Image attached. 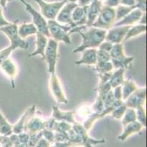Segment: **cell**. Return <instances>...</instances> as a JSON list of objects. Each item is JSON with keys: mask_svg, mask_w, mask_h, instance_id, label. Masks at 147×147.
Segmentation results:
<instances>
[{"mask_svg": "<svg viewBox=\"0 0 147 147\" xmlns=\"http://www.w3.org/2000/svg\"><path fill=\"white\" fill-rule=\"evenodd\" d=\"M0 8H1V5H0Z\"/></svg>", "mask_w": 147, "mask_h": 147, "instance_id": "49", "label": "cell"}, {"mask_svg": "<svg viewBox=\"0 0 147 147\" xmlns=\"http://www.w3.org/2000/svg\"><path fill=\"white\" fill-rule=\"evenodd\" d=\"M0 68L3 71V72L5 73V75H7L9 77V78L10 79L11 81V85L12 87L14 88H15V78L17 75V72H18V68H17L16 65L15 64L14 62L13 61L10 57H7L3 63H2V65L0 66Z\"/></svg>", "mask_w": 147, "mask_h": 147, "instance_id": "20", "label": "cell"}, {"mask_svg": "<svg viewBox=\"0 0 147 147\" xmlns=\"http://www.w3.org/2000/svg\"><path fill=\"white\" fill-rule=\"evenodd\" d=\"M18 32L20 37L25 40L28 36L37 34V29L32 23H24L18 27Z\"/></svg>", "mask_w": 147, "mask_h": 147, "instance_id": "24", "label": "cell"}, {"mask_svg": "<svg viewBox=\"0 0 147 147\" xmlns=\"http://www.w3.org/2000/svg\"><path fill=\"white\" fill-rule=\"evenodd\" d=\"M146 101V88H138L125 101L127 108L136 109L139 106L144 105Z\"/></svg>", "mask_w": 147, "mask_h": 147, "instance_id": "10", "label": "cell"}, {"mask_svg": "<svg viewBox=\"0 0 147 147\" xmlns=\"http://www.w3.org/2000/svg\"><path fill=\"white\" fill-rule=\"evenodd\" d=\"M88 6H77L73 10V13H72L71 19L75 27L86 25V20H87Z\"/></svg>", "mask_w": 147, "mask_h": 147, "instance_id": "15", "label": "cell"}, {"mask_svg": "<svg viewBox=\"0 0 147 147\" xmlns=\"http://www.w3.org/2000/svg\"><path fill=\"white\" fill-rule=\"evenodd\" d=\"M24 5L26 7V11L32 17V24L36 27L37 32H40V33L43 34L44 36L50 38V33H49V26H48V21H46V19L44 18L43 16L40 12L37 11L29 3L26 2Z\"/></svg>", "mask_w": 147, "mask_h": 147, "instance_id": "8", "label": "cell"}, {"mask_svg": "<svg viewBox=\"0 0 147 147\" xmlns=\"http://www.w3.org/2000/svg\"><path fill=\"white\" fill-rule=\"evenodd\" d=\"M102 6V2L99 0H92V2L87 8V20L86 25L87 27H92L93 23L95 21L100 13L101 8Z\"/></svg>", "mask_w": 147, "mask_h": 147, "instance_id": "16", "label": "cell"}, {"mask_svg": "<svg viewBox=\"0 0 147 147\" xmlns=\"http://www.w3.org/2000/svg\"><path fill=\"white\" fill-rule=\"evenodd\" d=\"M112 72L109 73H105V74H99L98 76L100 78V83L99 85L104 84V83H108L109 79H110L111 77Z\"/></svg>", "mask_w": 147, "mask_h": 147, "instance_id": "39", "label": "cell"}, {"mask_svg": "<svg viewBox=\"0 0 147 147\" xmlns=\"http://www.w3.org/2000/svg\"><path fill=\"white\" fill-rule=\"evenodd\" d=\"M120 5V0H105V6L109 7V8H115Z\"/></svg>", "mask_w": 147, "mask_h": 147, "instance_id": "41", "label": "cell"}, {"mask_svg": "<svg viewBox=\"0 0 147 147\" xmlns=\"http://www.w3.org/2000/svg\"><path fill=\"white\" fill-rule=\"evenodd\" d=\"M120 5L127 7H135L136 2L135 0H120Z\"/></svg>", "mask_w": 147, "mask_h": 147, "instance_id": "43", "label": "cell"}, {"mask_svg": "<svg viewBox=\"0 0 147 147\" xmlns=\"http://www.w3.org/2000/svg\"><path fill=\"white\" fill-rule=\"evenodd\" d=\"M13 133V126L4 117L0 111V134L4 136H10Z\"/></svg>", "mask_w": 147, "mask_h": 147, "instance_id": "27", "label": "cell"}, {"mask_svg": "<svg viewBox=\"0 0 147 147\" xmlns=\"http://www.w3.org/2000/svg\"><path fill=\"white\" fill-rule=\"evenodd\" d=\"M18 25L16 23H11L10 25L0 28V31L8 38L10 41V46L15 50L17 49H26L29 47V44L26 40L21 38L18 35Z\"/></svg>", "mask_w": 147, "mask_h": 147, "instance_id": "5", "label": "cell"}, {"mask_svg": "<svg viewBox=\"0 0 147 147\" xmlns=\"http://www.w3.org/2000/svg\"><path fill=\"white\" fill-rule=\"evenodd\" d=\"M99 1H100V2H102V1H104V0H99Z\"/></svg>", "mask_w": 147, "mask_h": 147, "instance_id": "48", "label": "cell"}, {"mask_svg": "<svg viewBox=\"0 0 147 147\" xmlns=\"http://www.w3.org/2000/svg\"><path fill=\"white\" fill-rule=\"evenodd\" d=\"M45 122L46 121H43L39 117L33 116L27 121L24 129L29 135H33L45 129Z\"/></svg>", "mask_w": 147, "mask_h": 147, "instance_id": "13", "label": "cell"}, {"mask_svg": "<svg viewBox=\"0 0 147 147\" xmlns=\"http://www.w3.org/2000/svg\"><path fill=\"white\" fill-rule=\"evenodd\" d=\"M50 38L57 42L62 41L67 44H71L70 30L73 28L70 24H61L56 20H48Z\"/></svg>", "mask_w": 147, "mask_h": 147, "instance_id": "2", "label": "cell"}, {"mask_svg": "<svg viewBox=\"0 0 147 147\" xmlns=\"http://www.w3.org/2000/svg\"><path fill=\"white\" fill-rule=\"evenodd\" d=\"M82 37V43L73 50V53L81 52L86 49H96L102 42H103L106 36L107 30L94 27H88L85 29L78 32Z\"/></svg>", "mask_w": 147, "mask_h": 147, "instance_id": "1", "label": "cell"}, {"mask_svg": "<svg viewBox=\"0 0 147 147\" xmlns=\"http://www.w3.org/2000/svg\"><path fill=\"white\" fill-rule=\"evenodd\" d=\"M113 44H111V43L109 42V41H107V40H105L103 42H102L100 44V45L99 46L98 48L100 50L105 51V52H109V53H110L112 48H113Z\"/></svg>", "mask_w": 147, "mask_h": 147, "instance_id": "37", "label": "cell"}, {"mask_svg": "<svg viewBox=\"0 0 147 147\" xmlns=\"http://www.w3.org/2000/svg\"><path fill=\"white\" fill-rule=\"evenodd\" d=\"M36 111V106L33 105L31 107L26 109L25 111L24 114L21 116L19 121L17 122L14 126H13V133H16V134H20L22 133V131L24 129V126L27 123V121H29L30 118H32L35 115Z\"/></svg>", "mask_w": 147, "mask_h": 147, "instance_id": "14", "label": "cell"}, {"mask_svg": "<svg viewBox=\"0 0 147 147\" xmlns=\"http://www.w3.org/2000/svg\"><path fill=\"white\" fill-rule=\"evenodd\" d=\"M139 24H144V25H146V13H143L142 16H141V18L138 21Z\"/></svg>", "mask_w": 147, "mask_h": 147, "instance_id": "45", "label": "cell"}, {"mask_svg": "<svg viewBox=\"0 0 147 147\" xmlns=\"http://www.w3.org/2000/svg\"><path fill=\"white\" fill-rule=\"evenodd\" d=\"M136 120L139 123L141 124L144 127L146 126V112L144 105L139 106L136 108Z\"/></svg>", "mask_w": 147, "mask_h": 147, "instance_id": "31", "label": "cell"}, {"mask_svg": "<svg viewBox=\"0 0 147 147\" xmlns=\"http://www.w3.org/2000/svg\"><path fill=\"white\" fill-rule=\"evenodd\" d=\"M143 13L138 9H134L133 10L128 13L120 21H117L114 24V27L119 26H133L135 24L138 23L141 18Z\"/></svg>", "mask_w": 147, "mask_h": 147, "instance_id": "19", "label": "cell"}, {"mask_svg": "<svg viewBox=\"0 0 147 147\" xmlns=\"http://www.w3.org/2000/svg\"><path fill=\"white\" fill-rule=\"evenodd\" d=\"M67 2H73V3H77L78 0H67Z\"/></svg>", "mask_w": 147, "mask_h": 147, "instance_id": "46", "label": "cell"}, {"mask_svg": "<svg viewBox=\"0 0 147 147\" xmlns=\"http://www.w3.org/2000/svg\"><path fill=\"white\" fill-rule=\"evenodd\" d=\"M77 6H78L77 3L67 2L59 12L56 21L61 24H70L73 27H75L74 24L72 21L71 16L73 10Z\"/></svg>", "mask_w": 147, "mask_h": 147, "instance_id": "12", "label": "cell"}, {"mask_svg": "<svg viewBox=\"0 0 147 147\" xmlns=\"http://www.w3.org/2000/svg\"><path fill=\"white\" fill-rule=\"evenodd\" d=\"M125 68H118L113 73H112L111 77L108 81V83H110L111 88H115L116 87L121 85L123 83L125 82Z\"/></svg>", "mask_w": 147, "mask_h": 147, "instance_id": "23", "label": "cell"}, {"mask_svg": "<svg viewBox=\"0 0 147 147\" xmlns=\"http://www.w3.org/2000/svg\"><path fill=\"white\" fill-rule=\"evenodd\" d=\"M136 5L135 8L136 9H138L142 13L146 12V0H135Z\"/></svg>", "mask_w": 147, "mask_h": 147, "instance_id": "38", "label": "cell"}, {"mask_svg": "<svg viewBox=\"0 0 147 147\" xmlns=\"http://www.w3.org/2000/svg\"><path fill=\"white\" fill-rule=\"evenodd\" d=\"M11 24L10 22H9L7 20L5 19V18L4 17L3 13H2V9L0 8V28L3 27L7 26V25H10Z\"/></svg>", "mask_w": 147, "mask_h": 147, "instance_id": "42", "label": "cell"}, {"mask_svg": "<svg viewBox=\"0 0 147 147\" xmlns=\"http://www.w3.org/2000/svg\"><path fill=\"white\" fill-rule=\"evenodd\" d=\"M15 49H13V46H9L7 48L3 49L2 50L0 51V66L2 65V63L6 60L7 57H9L10 55V54L14 51Z\"/></svg>", "mask_w": 147, "mask_h": 147, "instance_id": "35", "label": "cell"}, {"mask_svg": "<svg viewBox=\"0 0 147 147\" xmlns=\"http://www.w3.org/2000/svg\"><path fill=\"white\" fill-rule=\"evenodd\" d=\"M143 127L144 126L138 121H135L133 122L127 124L124 126V128H125L124 132H123L121 135L119 136V139L121 140V141H125L127 137L130 135L137 133L141 131Z\"/></svg>", "mask_w": 147, "mask_h": 147, "instance_id": "22", "label": "cell"}, {"mask_svg": "<svg viewBox=\"0 0 147 147\" xmlns=\"http://www.w3.org/2000/svg\"><path fill=\"white\" fill-rule=\"evenodd\" d=\"M111 62L113 67L118 68H128L133 63V57H127L124 52V46L122 44H113V48L110 52Z\"/></svg>", "mask_w": 147, "mask_h": 147, "instance_id": "3", "label": "cell"}, {"mask_svg": "<svg viewBox=\"0 0 147 147\" xmlns=\"http://www.w3.org/2000/svg\"><path fill=\"white\" fill-rule=\"evenodd\" d=\"M93 113H94V111L92 110V107L84 105V106H82L80 108H78V110H76V115H78V116H79L80 118L81 117V118H84V119L86 120Z\"/></svg>", "mask_w": 147, "mask_h": 147, "instance_id": "32", "label": "cell"}, {"mask_svg": "<svg viewBox=\"0 0 147 147\" xmlns=\"http://www.w3.org/2000/svg\"><path fill=\"white\" fill-rule=\"evenodd\" d=\"M40 9V13L47 20H56L59 12L61 8L67 2V0H62L61 2H46L44 0H34Z\"/></svg>", "mask_w": 147, "mask_h": 147, "instance_id": "6", "label": "cell"}, {"mask_svg": "<svg viewBox=\"0 0 147 147\" xmlns=\"http://www.w3.org/2000/svg\"><path fill=\"white\" fill-rule=\"evenodd\" d=\"M53 113H52V118L54 120H58L60 121H65L69 124L76 123V121H75V117H76V110L73 111L64 112L59 110L57 106H53Z\"/></svg>", "mask_w": 147, "mask_h": 147, "instance_id": "17", "label": "cell"}, {"mask_svg": "<svg viewBox=\"0 0 147 147\" xmlns=\"http://www.w3.org/2000/svg\"><path fill=\"white\" fill-rule=\"evenodd\" d=\"M49 85H50L49 86H50L51 94H53V97L56 99L57 103L67 105L68 103V100L65 96L59 79L56 75V73L51 74L50 84Z\"/></svg>", "mask_w": 147, "mask_h": 147, "instance_id": "9", "label": "cell"}, {"mask_svg": "<svg viewBox=\"0 0 147 147\" xmlns=\"http://www.w3.org/2000/svg\"><path fill=\"white\" fill-rule=\"evenodd\" d=\"M113 69V65L111 62H102V63H97L94 70L97 71V74H105V73L112 72Z\"/></svg>", "mask_w": 147, "mask_h": 147, "instance_id": "29", "label": "cell"}, {"mask_svg": "<svg viewBox=\"0 0 147 147\" xmlns=\"http://www.w3.org/2000/svg\"><path fill=\"white\" fill-rule=\"evenodd\" d=\"M127 109V107L125 105V102H124L122 105H121L119 107H116L110 114L111 115V116L113 118H116V119H121V118H122L124 114H125Z\"/></svg>", "mask_w": 147, "mask_h": 147, "instance_id": "33", "label": "cell"}, {"mask_svg": "<svg viewBox=\"0 0 147 147\" xmlns=\"http://www.w3.org/2000/svg\"><path fill=\"white\" fill-rule=\"evenodd\" d=\"M134 9H136L135 7H127L121 5L117 6V9H115V11H116V22L120 21L121 18H124L125 16H127L128 13H130Z\"/></svg>", "mask_w": 147, "mask_h": 147, "instance_id": "28", "label": "cell"}, {"mask_svg": "<svg viewBox=\"0 0 147 147\" xmlns=\"http://www.w3.org/2000/svg\"><path fill=\"white\" fill-rule=\"evenodd\" d=\"M146 32V25H144V24L133 25V26H131L129 27V30L127 32V35L123 42H125V41L132 38L136 37V36H139V35L145 33Z\"/></svg>", "mask_w": 147, "mask_h": 147, "instance_id": "26", "label": "cell"}, {"mask_svg": "<svg viewBox=\"0 0 147 147\" xmlns=\"http://www.w3.org/2000/svg\"><path fill=\"white\" fill-rule=\"evenodd\" d=\"M59 42L53 38H49V42L45 52V59L47 62L48 70L50 74L56 73V66L58 60Z\"/></svg>", "mask_w": 147, "mask_h": 147, "instance_id": "7", "label": "cell"}, {"mask_svg": "<svg viewBox=\"0 0 147 147\" xmlns=\"http://www.w3.org/2000/svg\"><path fill=\"white\" fill-rule=\"evenodd\" d=\"M116 23V11L115 8L102 5L95 21L93 23L92 27L109 30L112 26Z\"/></svg>", "mask_w": 147, "mask_h": 147, "instance_id": "4", "label": "cell"}, {"mask_svg": "<svg viewBox=\"0 0 147 147\" xmlns=\"http://www.w3.org/2000/svg\"><path fill=\"white\" fill-rule=\"evenodd\" d=\"M111 61V55L109 52L102 50H97V63Z\"/></svg>", "mask_w": 147, "mask_h": 147, "instance_id": "34", "label": "cell"}, {"mask_svg": "<svg viewBox=\"0 0 147 147\" xmlns=\"http://www.w3.org/2000/svg\"><path fill=\"white\" fill-rule=\"evenodd\" d=\"M97 52L96 49H86L83 52L81 59L75 62L76 65L95 66L97 64Z\"/></svg>", "mask_w": 147, "mask_h": 147, "instance_id": "21", "label": "cell"}, {"mask_svg": "<svg viewBox=\"0 0 147 147\" xmlns=\"http://www.w3.org/2000/svg\"><path fill=\"white\" fill-rule=\"evenodd\" d=\"M92 110L94 111V113H97V114H100L104 110V105L102 103V100L101 99V97L97 96V98L96 99L94 104L92 106Z\"/></svg>", "mask_w": 147, "mask_h": 147, "instance_id": "36", "label": "cell"}, {"mask_svg": "<svg viewBox=\"0 0 147 147\" xmlns=\"http://www.w3.org/2000/svg\"><path fill=\"white\" fill-rule=\"evenodd\" d=\"M113 97L115 100H122V91H121V85L116 87L113 91ZM123 101V100H122Z\"/></svg>", "mask_w": 147, "mask_h": 147, "instance_id": "40", "label": "cell"}, {"mask_svg": "<svg viewBox=\"0 0 147 147\" xmlns=\"http://www.w3.org/2000/svg\"><path fill=\"white\" fill-rule=\"evenodd\" d=\"M131 26H119L115 27L113 29L107 31L105 40L109 41L113 44H122L127 32Z\"/></svg>", "mask_w": 147, "mask_h": 147, "instance_id": "11", "label": "cell"}, {"mask_svg": "<svg viewBox=\"0 0 147 147\" xmlns=\"http://www.w3.org/2000/svg\"><path fill=\"white\" fill-rule=\"evenodd\" d=\"M19 1L21 2V3L24 4V5H25V4L26 3V1H25V0H19Z\"/></svg>", "mask_w": 147, "mask_h": 147, "instance_id": "47", "label": "cell"}, {"mask_svg": "<svg viewBox=\"0 0 147 147\" xmlns=\"http://www.w3.org/2000/svg\"><path fill=\"white\" fill-rule=\"evenodd\" d=\"M36 36V49L34 52L30 54L29 57H34L37 55H40L42 59H45V49L47 47L48 42H49V38L44 36L40 32H37Z\"/></svg>", "mask_w": 147, "mask_h": 147, "instance_id": "18", "label": "cell"}, {"mask_svg": "<svg viewBox=\"0 0 147 147\" xmlns=\"http://www.w3.org/2000/svg\"><path fill=\"white\" fill-rule=\"evenodd\" d=\"M136 120V112L135 109L133 108H127L125 111V114L121 118V124L124 126L127 124L133 122Z\"/></svg>", "mask_w": 147, "mask_h": 147, "instance_id": "30", "label": "cell"}, {"mask_svg": "<svg viewBox=\"0 0 147 147\" xmlns=\"http://www.w3.org/2000/svg\"><path fill=\"white\" fill-rule=\"evenodd\" d=\"M138 88L137 85L133 80L128 79L125 80V82L121 85V91H122V100L125 102L128 97L133 94V92Z\"/></svg>", "mask_w": 147, "mask_h": 147, "instance_id": "25", "label": "cell"}, {"mask_svg": "<svg viewBox=\"0 0 147 147\" xmlns=\"http://www.w3.org/2000/svg\"><path fill=\"white\" fill-rule=\"evenodd\" d=\"M91 2H92V0H78L77 5L78 6L86 7L90 5Z\"/></svg>", "mask_w": 147, "mask_h": 147, "instance_id": "44", "label": "cell"}]
</instances>
